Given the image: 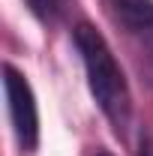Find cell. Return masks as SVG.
Instances as JSON below:
<instances>
[{
	"label": "cell",
	"mask_w": 153,
	"mask_h": 156,
	"mask_svg": "<svg viewBox=\"0 0 153 156\" xmlns=\"http://www.w3.org/2000/svg\"><path fill=\"white\" fill-rule=\"evenodd\" d=\"M72 42H75L78 54H81L84 72H87V87L93 93L96 105L102 108V114L108 117L114 132L123 135L129 120H132V93H129L126 75H123V69L117 63L114 51L108 48L105 36L96 30L93 24H87V21L75 24Z\"/></svg>",
	"instance_id": "cell-1"
},
{
	"label": "cell",
	"mask_w": 153,
	"mask_h": 156,
	"mask_svg": "<svg viewBox=\"0 0 153 156\" xmlns=\"http://www.w3.org/2000/svg\"><path fill=\"white\" fill-rule=\"evenodd\" d=\"M3 93H6V108L12 120V132L18 138L21 150H36L39 144V108L30 81L21 75L12 63L3 66Z\"/></svg>",
	"instance_id": "cell-2"
},
{
	"label": "cell",
	"mask_w": 153,
	"mask_h": 156,
	"mask_svg": "<svg viewBox=\"0 0 153 156\" xmlns=\"http://www.w3.org/2000/svg\"><path fill=\"white\" fill-rule=\"evenodd\" d=\"M111 6L129 30L153 27V0H111Z\"/></svg>",
	"instance_id": "cell-3"
},
{
	"label": "cell",
	"mask_w": 153,
	"mask_h": 156,
	"mask_svg": "<svg viewBox=\"0 0 153 156\" xmlns=\"http://www.w3.org/2000/svg\"><path fill=\"white\" fill-rule=\"evenodd\" d=\"M24 3H27V9L33 12V18L42 21L45 27L60 24V21L66 18L69 6H72V0H24Z\"/></svg>",
	"instance_id": "cell-4"
},
{
	"label": "cell",
	"mask_w": 153,
	"mask_h": 156,
	"mask_svg": "<svg viewBox=\"0 0 153 156\" xmlns=\"http://www.w3.org/2000/svg\"><path fill=\"white\" fill-rule=\"evenodd\" d=\"M138 156H153V144H150V138H141V147H138Z\"/></svg>",
	"instance_id": "cell-5"
},
{
	"label": "cell",
	"mask_w": 153,
	"mask_h": 156,
	"mask_svg": "<svg viewBox=\"0 0 153 156\" xmlns=\"http://www.w3.org/2000/svg\"><path fill=\"white\" fill-rule=\"evenodd\" d=\"M93 156H111V153H108V150H102V147H99V150H96Z\"/></svg>",
	"instance_id": "cell-6"
}]
</instances>
